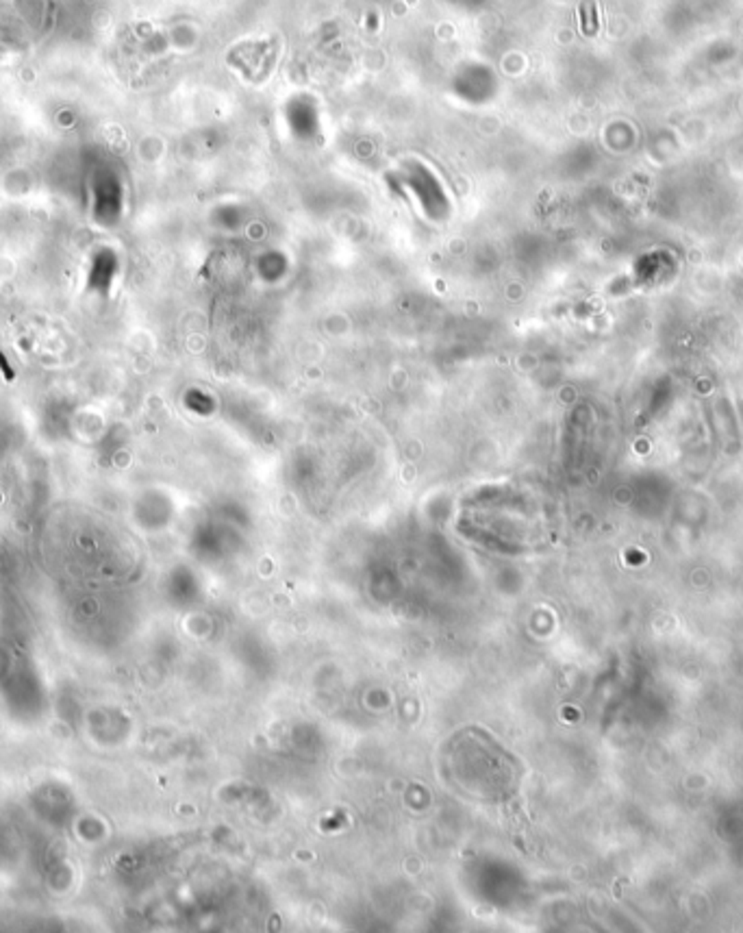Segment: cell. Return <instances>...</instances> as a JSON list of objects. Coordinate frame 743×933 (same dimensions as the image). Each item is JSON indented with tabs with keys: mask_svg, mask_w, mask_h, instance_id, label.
Returning <instances> with one entry per match:
<instances>
[{
	"mask_svg": "<svg viewBox=\"0 0 743 933\" xmlns=\"http://www.w3.org/2000/svg\"><path fill=\"white\" fill-rule=\"evenodd\" d=\"M0 370H3V375H5V379H7V381H13V370H11L9 361L5 359L3 351H0Z\"/></svg>",
	"mask_w": 743,
	"mask_h": 933,
	"instance_id": "cell-2",
	"label": "cell"
},
{
	"mask_svg": "<svg viewBox=\"0 0 743 933\" xmlns=\"http://www.w3.org/2000/svg\"><path fill=\"white\" fill-rule=\"evenodd\" d=\"M583 31L587 33V35H591V29H593V33H596V15H593V5H585L583 7Z\"/></svg>",
	"mask_w": 743,
	"mask_h": 933,
	"instance_id": "cell-1",
	"label": "cell"
}]
</instances>
